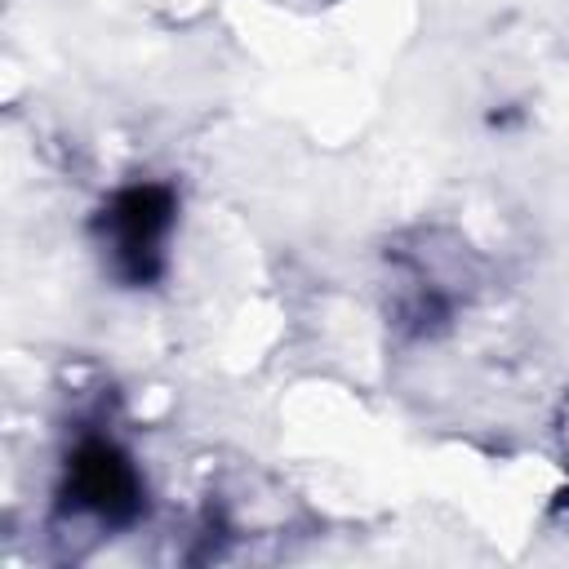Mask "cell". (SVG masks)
Wrapping results in <instances>:
<instances>
[{
  "label": "cell",
  "mask_w": 569,
  "mask_h": 569,
  "mask_svg": "<svg viewBox=\"0 0 569 569\" xmlns=\"http://www.w3.org/2000/svg\"><path fill=\"white\" fill-rule=\"evenodd\" d=\"M178 227L182 191L169 178H129L93 204L84 236L102 280H111L124 293H151L173 271Z\"/></svg>",
  "instance_id": "obj_2"
},
{
  "label": "cell",
  "mask_w": 569,
  "mask_h": 569,
  "mask_svg": "<svg viewBox=\"0 0 569 569\" xmlns=\"http://www.w3.org/2000/svg\"><path fill=\"white\" fill-rule=\"evenodd\" d=\"M147 511L151 489L138 453L107 422H80L58 458L53 520L89 538H116L138 529Z\"/></svg>",
  "instance_id": "obj_3"
},
{
  "label": "cell",
  "mask_w": 569,
  "mask_h": 569,
  "mask_svg": "<svg viewBox=\"0 0 569 569\" xmlns=\"http://www.w3.org/2000/svg\"><path fill=\"white\" fill-rule=\"evenodd\" d=\"M476 293L480 258L449 227H413L382 249V316L409 347L449 338Z\"/></svg>",
  "instance_id": "obj_1"
}]
</instances>
